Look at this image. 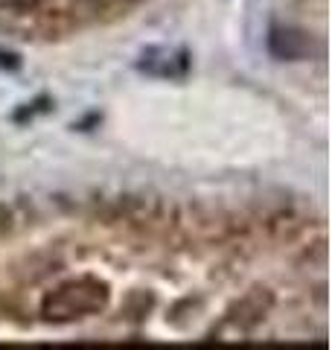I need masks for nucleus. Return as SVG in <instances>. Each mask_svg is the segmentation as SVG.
Here are the masks:
<instances>
[{
    "instance_id": "nucleus-4",
    "label": "nucleus",
    "mask_w": 332,
    "mask_h": 350,
    "mask_svg": "<svg viewBox=\"0 0 332 350\" xmlns=\"http://www.w3.org/2000/svg\"><path fill=\"white\" fill-rule=\"evenodd\" d=\"M15 3H20V6H32L36 0H15Z\"/></svg>"
},
{
    "instance_id": "nucleus-1",
    "label": "nucleus",
    "mask_w": 332,
    "mask_h": 350,
    "mask_svg": "<svg viewBox=\"0 0 332 350\" xmlns=\"http://www.w3.org/2000/svg\"><path fill=\"white\" fill-rule=\"evenodd\" d=\"M108 304V286L96 278H76L61 283L53 289L41 304V315L53 324H70L87 319V315H99Z\"/></svg>"
},
{
    "instance_id": "nucleus-3",
    "label": "nucleus",
    "mask_w": 332,
    "mask_h": 350,
    "mask_svg": "<svg viewBox=\"0 0 332 350\" xmlns=\"http://www.w3.org/2000/svg\"><path fill=\"white\" fill-rule=\"evenodd\" d=\"M143 59H152V62H161L163 68H158V73L154 76H184L186 73V56L181 50H169V47H154L149 50Z\"/></svg>"
},
{
    "instance_id": "nucleus-2",
    "label": "nucleus",
    "mask_w": 332,
    "mask_h": 350,
    "mask_svg": "<svg viewBox=\"0 0 332 350\" xmlns=\"http://www.w3.org/2000/svg\"><path fill=\"white\" fill-rule=\"evenodd\" d=\"M268 306H271V295L251 292L248 298H242L234 310L225 315V321L216 327L213 336H219V338H242V336H248L253 327L262 321V315H265Z\"/></svg>"
}]
</instances>
